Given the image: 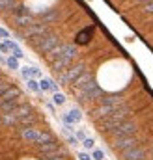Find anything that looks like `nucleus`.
<instances>
[{"mask_svg": "<svg viewBox=\"0 0 153 160\" xmlns=\"http://www.w3.org/2000/svg\"><path fill=\"white\" fill-rule=\"evenodd\" d=\"M66 157H67V151L62 147L58 153H54V155H47V157H43V160H66Z\"/></svg>", "mask_w": 153, "mask_h": 160, "instance_id": "nucleus-20", "label": "nucleus"}, {"mask_svg": "<svg viewBox=\"0 0 153 160\" xmlns=\"http://www.w3.org/2000/svg\"><path fill=\"white\" fill-rule=\"evenodd\" d=\"M50 91L52 93H58V84L56 82H50Z\"/></svg>", "mask_w": 153, "mask_h": 160, "instance_id": "nucleus-40", "label": "nucleus"}, {"mask_svg": "<svg viewBox=\"0 0 153 160\" xmlns=\"http://www.w3.org/2000/svg\"><path fill=\"white\" fill-rule=\"evenodd\" d=\"M49 26L45 22H32L30 26L23 28L21 34H17V39H32V38H39V36H45L49 34Z\"/></svg>", "mask_w": 153, "mask_h": 160, "instance_id": "nucleus-5", "label": "nucleus"}, {"mask_svg": "<svg viewBox=\"0 0 153 160\" xmlns=\"http://www.w3.org/2000/svg\"><path fill=\"white\" fill-rule=\"evenodd\" d=\"M30 69V78L32 77H38V78H41V71H39L38 67H28Z\"/></svg>", "mask_w": 153, "mask_h": 160, "instance_id": "nucleus-34", "label": "nucleus"}, {"mask_svg": "<svg viewBox=\"0 0 153 160\" xmlns=\"http://www.w3.org/2000/svg\"><path fill=\"white\" fill-rule=\"evenodd\" d=\"M0 82H2V75H0Z\"/></svg>", "mask_w": 153, "mask_h": 160, "instance_id": "nucleus-43", "label": "nucleus"}, {"mask_svg": "<svg viewBox=\"0 0 153 160\" xmlns=\"http://www.w3.org/2000/svg\"><path fill=\"white\" fill-rule=\"evenodd\" d=\"M62 149V145L54 140V142H49V143H41L38 145V151L43 155V157H47V155H54V153H58Z\"/></svg>", "mask_w": 153, "mask_h": 160, "instance_id": "nucleus-11", "label": "nucleus"}, {"mask_svg": "<svg viewBox=\"0 0 153 160\" xmlns=\"http://www.w3.org/2000/svg\"><path fill=\"white\" fill-rule=\"evenodd\" d=\"M64 48H66V41H60L49 54H47V58H49V62H54L56 58H60L62 56V52H64Z\"/></svg>", "mask_w": 153, "mask_h": 160, "instance_id": "nucleus-15", "label": "nucleus"}, {"mask_svg": "<svg viewBox=\"0 0 153 160\" xmlns=\"http://www.w3.org/2000/svg\"><path fill=\"white\" fill-rule=\"evenodd\" d=\"M17 8L15 0H0V11H13Z\"/></svg>", "mask_w": 153, "mask_h": 160, "instance_id": "nucleus-18", "label": "nucleus"}, {"mask_svg": "<svg viewBox=\"0 0 153 160\" xmlns=\"http://www.w3.org/2000/svg\"><path fill=\"white\" fill-rule=\"evenodd\" d=\"M135 2H136V4H144V6H146V4H148V2H151V0H135Z\"/></svg>", "mask_w": 153, "mask_h": 160, "instance_id": "nucleus-42", "label": "nucleus"}, {"mask_svg": "<svg viewBox=\"0 0 153 160\" xmlns=\"http://www.w3.org/2000/svg\"><path fill=\"white\" fill-rule=\"evenodd\" d=\"M140 160H146V158H140Z\"/></svg>", "mask_w": 153, "mask_h": 160, "instance_id": "nucleus-44", "label": "nucleus"}, {"mask_svg": "<svg viewBox=\"0 0 153 160\" xmlns=\"http://www.w3.org/2000/svg\"><path fill=\"white\" fill-rule=\"evenodd\" d=\"M86 71V65L82 63V62H78V63H73L69 69H66L64 73H58V82L60 84H64V86H67V84H73L82 73Z\"/></svg>", "mask_w": 153, "mask_h": 160, "instance_id": "nucleus-4", "label": "nucleus"}, {"mask_svg": "<svg viewBox=\"0 0 153 160\" xmlns=\"http://www.w3.org/2000/svg\"><path fill=\"white\" fill-rule=\"evenodd\" d=\"M21 73H23V77H24L26 80L30 78V69H28V67H23V69H21Z\"/></svg>", "mask_w": 153, "mask_h": 160, "instance_id": "nucleus-39", "label": "nucleus"}, {"mask_svg": "<svg viewBox=\"0 0 153 160\" xmlns=\"http://www.w3.org/2000/svg\"><path fill=\"white\" fill-rule=\"evenodd\" d=\"M90 32H92V30H84V32H80V34L76 36V43H78V45L88 43V41H90Z\"/></svg>", "mask_w": 153, "mask_h": 160, "instance_id": "nucleus-23", "label": "nucleus"}, {"mask_svg": "<svg viewBox=\"0 0 153 160\" xmlns=\"http://www.w3.org/2000/svg\"><path fill=\"white\" fill-rule=\"evenodd\" d=\"M13 58H15V60H23V58H24V54H23V50H21V48H17V50L13 52Z\"/></svg>", "mask_w": 153, "mask_h": 160, "instance_id": "nucleus-36", "label": "nucleus"}, {"mask_svg": "<svg viewBox=\"0 0 153 160\" xmlns=\"http://www.w3.org/2000/svg\"><path fill=\"white\" fill-rule=\"evenodd\" d=\"M78 160H92L90 153H78Z\"/></svg>", "mask_w": 153, "mask_h": 160, "instance_id": "nucleus-37", "label": "nucleus"}, {"mask_svg": "<svg viewBox=\"0 0 153 160\" xmlns=\"http://www.w3.org/2000/svg\"><path fill=\"white\" fill-rule=\"evenodd\" d=\"M0 62H2V63H6L9 69H19V62H17L13 56H9V58H6V60H2V58H0Z\"/></svg>", "mask_w": 153, "mask_h": 160, "instance_id": "nucleus-22", "label": "nucleus"}, {"mask_svg": "<svg viewBox=\"0 0 153 160\" xmlns=\"http://www.w3.org/2000/svg\"><path fill=\"white\" fill-rule=\"evenodd\" d=\"M119 155H121V160H140L144 158V149L140 145H136V147H131V149H127Z\"/></svg>", "mask_w": 153, "mask_h": 160, "instance_id": "nucleus-10", "label": "nucleus"}, {"mask_svg": "<svg viewBox=\"0 0 153 160\" xmlns=\"http://www.w3.org/2000/svg\"><path fill=\"white\" fill-rule=\"evenodd\" d=\"M0 125H4V127H15L17 125V118L13 114H0Z\"/></svg>", "mask_w": 153, "mask_h": 160, "instance_id": "nucleus-17", "label": "nucleus"}, {"mask_svg": "<svg viewBox=\"0 0 153 160\" xmlns=\"http://www.w3.org/2000/svg\"><path fill=\"white\" fill-rule=\"evenodd\" d=\"M92 158H93V160H105V153H103L101 149H93Z\"/></svg>", "mask_w": 153, "mask_h": 160, "instance_id": "nucleus-29", "label": "nucleus"}, {"mask_svg": "<svg viewBox=\"0 0 153 160\" xmlns=\"http://www.w3.org/2000/svg\"><path fill=\"white\" fill-rule=\"evenodd\" d=\"M144 11H146V13H150V15H153V0H151V2H148V4L144 6Z\"/></svg>", "mask_w": 153, "mask_h": 160, "instance_id": "nucleus-35", "label": "nucleus"}, {"mask_svg": "<svg viewBox=\"0 0 153 160\" xmlns=\"http://www.w3.org/2000/svg\"><path fill=\"white\" fill-rule=\"evenodd\" d=\"M82 145H84L86 149H93V147H95V140H93V138H86V140L82 142Z\"/></svg>", "mask_w": 153, "mask_h": 160, "instance_id": "nucleus-32", "label": "nucleus"}, {"mask_svg": "<svg viewBox=\"0 0 153 160\" xmlns=\"http://www.w3.org/2000/svg\"><path fill=\"white\" fill-rule=\"evenodd\" d=\"M56 138L52 136V132H49V130H41V136H39V143L38 145H41V143H49V142H54Z\"/></svg>", "mask_w": 153, "mask_h": 160, "instance_id": "nucleus-21", "label": "nucleus"}, {"mask_svg": "<svg viewBox=\"0 0 153 160\" xmlns=\"http://www.w3.org/2000/svg\"><path fill=\"white\" fill-rule=\"evenodd\" d=\"M0 102H2V99H0Z\"/></svg>", "mask_w": 153, "mask_h": 160, "instance_id": "nucleus-45", "label": "nucleus"}, {"mask_svg": "<svg viewBox=\"0 0 153 160\" xmlns=\"http://www.w3.org/2000/svg\"><path fill=\"white\" fill-rule=\"evenodd\" d=\"M13 21H15V24L21 26V28H26V26H30L32 22H36L34 17H32V13H30V15H13Z\"/></svg>", "mask_w": 153, "mask_h": 160, "instance_id": "nucleus-13", "label": "nucleus"}, {"mask_svg": "<svg viewBox=\"0 0 153 160\" xmlns=\"http://www.w3.org/2000/svg\"><path fill=\"white\" fill-rule=\"evenodd\" d=\"M129 116H131V108H129L127 104H123V106L116 108V110L110 114V116H108V118H105V119L99 121V127H101V130L110 132V130H114L118 125H121L123 121L129 119Z\"/></svg>", "mask_w": 153, "mask_h": 160, "instance_id": "nucleus-1", "label": "nucleus"}, {"mask_svg": "<svg viewBox=\"0 0 153 160\" xmlns=\"http://www.w3.org/2000/svg\"><path fill=\"white\" fill-rule=\"evenodd\" d=\"M4 45H6V48H8V52H15L19 47H17V43L15 41H11V39H6L4 41Z\"/></svg>", "mask_w": 153, "mask_h": 160, "instance_id": "nucleus-28", "label": "nucleus"}, {"mask_svg": "<svg viewBox=\"0 0 153 160\" xmlns=\"http://www.w3.org/2000/svg\"><path fill=\"white\" fill-rule=\"evenodd\" d=\"M99 104H107V106H114V108H119L125 104V99L121 95H103L99 99Z\"/></svg>", "mask_w": 153, "mask_h": 160, "instance_id": "nucleus-9", "label": "nucleus"}, {"mask_svg": "<svg viewBox=\"0 0 153 160\" xmlns=\"http://www.w3.org/2000/svg\"><path fill=\"white\" fill-rule=\"evenodd\" d=\"M26 84H28V88H30L34 93L41 95V89H39V82H38L36 78H28V80H26Z\"/></svg>", "mask_w": 153, "mask_h": 160, "instance_id": "nucleus-24", "label": "nucleus"}, {"mask_svg": "<svg viewBox=\"0 0 153 160\" xmlns=\"http://www.w3.org/2000/svg\"><path fill=\"white\" fill-rule=\"evenodd\" d=\"M0 99H2V101H17V99H21V89H19L17 86H11Z\"/></svg>", "mask_w": 153, "mask_h": 160, "instance_id": "nucleus-14", "label": "nucleus"}, {"mask_svg": "<svg viewBox=\"0 0 153 160\" xmlns=\"http://www.w3.org/2000/svg\"><path fill=\"white\" fill-rule=\"evenodd\" d=\"M66 134H67V130H66ZM67 143H69L71 147H76V145H78V140L75 138V134H67Z\"/></svg>", "mask_w": 153, "mask_h": 160, "instance_id": "nucleus-31", "label": "nucleus"}, {"mask_svg": "<svg viewBox=\"0 0 153 160\" xmlns=\"http://www.w3.org/2000/svg\"><path fill=\"white\" fill-rule=\"evenodd\" d=\"M36 121H38V118H36V114L32 112V114H28V116L21 118V119L17 121V125H19L21 128H26V127H34V125H36Z\"/></svg>", "mask_w": 153, "mask_h": 160, "instance_id": "nucleus-16", "label": "nucleus"}, {"mask_svg": "<svg viewBox=\"0 0 153 160\" xmlns=\"http://www.w3.org/2000/svg\"><path fill=\"white\" fill-rule=\"evenodd\" d=\"M52 101H54V104L62 106V104H66V95H62L60 91L58 93H52Z\"/></svg>", "mask_w": 153, "mask_h": 160, "instance_id": "nucleus-25", "label": "nucleus"}, {"mask_svg": "<svg viewBox=\"0 0 153 160\" xmlns=\"http://www.w3.org/2000/svg\"><path fill=\"white\" fill-rule=\"evenodd\" d=\"M19 134H21V138L23 140H26L28 143H39V136H41V130L36 128V127H26V128H21L19 130Z\"/></svg>", "mask_w": 153, "mask_h": 160, "instance_id": "nucleus-8", "label": "nucleus"}, {"mask_svg": "<svg viewBox=\"0 0 153 160\" xmlns=\"http://www.w3.org/2000/svg\"><path fill=\"white\" fill-rule=\"evenodd\" d=\"M138 132V125L135 123V121L127 119L123 121L121 125H118L114 130H110V134L114 136V138H123V136H135Z\"/></svg>", "mask_w": 153, "mask_h": 160, "instance_id": "nucleus-6", "label": "nucleus"}, {"mask_svg": "<svg viewBox=\"0 0 153 160\" xmlns=\"http://www.w3.org/2000/svg\"><path fill=\"white\" fill-rule=\"evenodd\" d=\"M47 108H49V110H50V112H52V114H54V112H56V108H54V104H52V102H47Z\"/></svg>", "mask_w": 153, "mask_h": 160, "instance_id": "nucleus-41", "label": "nucleus"}, {"mask_svg": "<svg viewBox=\"0 0 153 160\" xmlns=\"http://www.w3.org/2000/svg\"><path fill=\"white\" fill-rule=\"evenodd\" d=\"M76 56H78L76 47L71 45V43H66V48H64L62 56L56 58L54 62H50V65H52V69H54L56 73H64L66 69H69V67L73 65V60H75Z\"/></svg>", "mask_w": 153, "mask_h": 160, "instance_id": "nucleus-2", "label": "nucleus"}, {"mask_svg": "<svg viewBox=\"0 0 153 160\" xmlns=\"http://www.w3.org/2000/svg\"><path fill=\"white\" fill-rule=\"evenodd\" d=\"M0 38H4V39H9V32H8L6 28H0Z\"/></svg>", "mask_w": 153, "mask_h": 160, "instance_id": "nucleus-38", "label": "nucleus"}, {"mask_svg": "<svg viewBox=\"0 0 153 160\" xmlns=\"http://www.w3.org/2000/svg\"><path fill=\"white\" fill-rule=\"evenodd\" d=\"M92 78H93V75H92L90 71H84V73H82V75H80L75 82H73V86H75V88H78V86H82L84 82H88V80H92Z\"/></svg>", "mask_w": 153, "mask_h": 160, "instance_id": "nucleus-19", "label": "nucleus"}, {"mask_svg": "<svg viewBox=\"0 0 153 160\" xmlns=\"http://www.w3.org/2000/svg\"><path fill=\"white\" fill-rule=\"evenodd\" d=\"M67 114L75 119V123H80V121H82V114H80L78 108H71V112H67Z\"/></svg>", "mask_w": 153, "mask_h": 160, "instance_id": "nucleus-27", "label": "nucleus"}, {"mask_svg": "<svg viewBox=\"0 0 153 160\" xmlns=\"http://www.w3.org/2000/svg\"><path fill=\"white\" fill-rule=\"evenodd\" d=\"M11 86H13V84H9V82L2 80V82H0V97H2V95H4V93H6V91L9 89V88H11Z\"/></svg>", "mask_w": 153, "mask_h": 160, "instance_id": "nucleus-30", "label": "nucleus"}, {"mask_svg": "<svg viewBox=\"0 0 153 160\" xmlns=\"http://www.w3.org/2000/svg\"><path fill=\"white\" fill-rule=\"evenodd\" d=\"M110 145H112L114 151L123 153V151H127V149H131V147H136V145H138V140H136L135 136H123V138H114V142H112Z\"/></svg>", "mask_w": 153, "mask_h": 160, "instance_id": "nucleus-7", "label": "nucleus"}, {"mask_svg": "<svg viewBox=\"0 0 153 160\" xmlns=\"http://www.w3.org/2000/svg\"><path fill=\"white\" fill-rule=\"evenodd\" d=\"M30 41V45L38 50V52H41V54H49L58 43H60V38L56 36V34H52V32H49V34H45V36H39V38H32Z\"/></svg>", "mask_w": 153, "mask_h": 160, "instance_id": "nucleus-3", "label": "nucleus"}, {"mask_svg": "<svg viewBox=\"0 0 153 160\" xmlns=\"http://www.w3.org/2000/svg\"><path fill=\"white\" fill-rule=\"evenodd\" d=\"M50 82H52V80L41 78L39 80V89H41V91H50Z\"/></svg>", "mask_w": 153, "mask_h": 160, "instance_id": "nucleus-26", "label": "nucleus"}, {"mask_svg": "<svg viewBox=\"0 0 153 160\" xmlns=\"http://www.w3.org/2000/svg\"><path fill=\"white\" fill-rule=\"evenodd\" d=\"M75 138H76V140H78V142H84V140L88 138V134H86V130H76Z\"/></svg>", "mask_w": 153, "mask_h": 160, "instance_id": "nucleus-33", "label": "nucleus"}, {"mask_svg": "<svg viewBox=\"0 0 153 160\" xmlns=\"http://www.w3.org/2000/svg\"><path fill=\"white\" fill-rule=\"evenodd\" d=\"M11 114H13V116L17 118V121H19L21 118H24V116L32 114V106H30V104H28L26 101H23V102H21V104H19V106H17V108H15V110L11 112Z\"/></svg>", "mask_w": 153, "mask_h": 160, "instance_id": "nucleus-12", "label": "nucleus"}]
</instances>
